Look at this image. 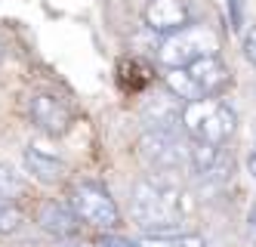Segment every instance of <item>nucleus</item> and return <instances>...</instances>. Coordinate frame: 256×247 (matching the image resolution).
<instances>
[{"label":"nucleus","instance_id":"obj_1","mask_svg":"<svg viewBox=\"0 0 256 247\" xmlns=\"http://www.w3.org/2000/svg\"><path fill=\"white\" fill-rule=\"evenodd\" d=\"M130 216L142 235H179L194 216V198L173 179L148 176L130 188Z\"/></svg>","mask_w":256,"mask_h":247},{"label":"nucleus","instance_id":"obj_8","mask_svg":"<svg viewBox=\"0 0 256 247\" xmlns=\"http://www.w3.org/2000/svg\"><path fill=\"white\" fill-rule=\"evenodd\" d=\"M28 111H31V121L44 133H50V136H62V133H68V127H71L68 108L56 96H46V93H38V96L31 99Z\"/></svg>","mask_w":256,"mask_h":247},{"label":"nucleus","instance_id":"obj_13","mask_svg":"<svg viewBox=\"0 0 256 247\" xmlns=\"http://www.w3.org/2000/svg\"><path fill=\"white\" fill-rule=\"evenodd\" d=\"M139 247H210L194 232H179V235H142L136 241Z\"/></svg>","mask_w":256,"mask_h":247},{"label":"nucleus","instance_id":"obj_14","mask_svg":"<svg viewBox=\"0 0 256 247\" xmlns=\"http://www.w3.org/2000/svg\"><path fill=\"white\" fill-rule=\"evenodd\" d=\"M19 195H22V179L6 164H0V204H12Z\"/></svg>","mask_w":256,"mask_h":247},{"label":"nucleus","instance_id":"obj_11","mask_svg":"<svg viewBox=\"0 0 256 247\" xmlns=\"http://www.w3.org/2000/svg\"><path fill=\"white\" fill-rule=\"evenodd\" d=\"M38 219H40V229H46L50 235H56V238H65V235H74V232H78V219H80V216L74 213L71 201H68V204L50 201V204L40 207Z\"/></svg>","mask_w":256,"mask_h":247},{"label":"nucleus","instance_id":"obj_3","mask_svg":"<svg viewBox=\"0 0 256 247\" xmlns=\"http://www.w3.org/2000/svg\"><path fill=\"white\" fill-rule=\"evenodd\" d=\"M139 158L160 173H188L194 139L179 136L176 130H145L139 142Z\"/></svg>","mask_w":256,"mask_h":247},{"label":"nucleus","instance_id":"obj_16","mask_svg":"<svg viewBox=\"0 0 256 247\" xmlns=\"http://www.w3.org/2000/svg\"><path fill=\"white\" fill-rule=\"evenodd\" d=\"M228 19H232V28L241 31V25H244V0H228Z\"/></svg>","mask_w":256,"mask_h":247},{"label":"nucleus","instance_id":"obj_5","mask_svg":"<svg viewBox=\"0 0 256 247\" xmlns=\"http://www.w3.org/2000/svg\"><path fill=\"white\" fill-rule=\"evenodd\" d=\"M71 207L74 213L80 216V222L93 225V229H118L120 213H118V204L112 201V195L105 192L99 182H78L71 188Z\"/></svg>","mask_w":256,"mask_h":247},{"label":"nucleus","instance_id":"obj_12","mask_svg":"<svg viewBox=\"0 0 256 247\" xmlns=\"http://www.w3.org/2000/svg\"><path fill=\"white\" fill-rule=\"evenodd\" d=\"M164 81H167V90L173 93V96H179L182 102L204 99V96H200V90H198V84H194V78L188 74V68H167Z\"/></svg>","mask_w":256,"mask_h":247},{"label":"nucleus","instance_id":"obj_7","mask_svg":"<svg viewBox=\"0 0 256 247\" xmlns=\"http://www.w3.org/2000/svg\"><path fill=\"white\" fill-rule=\"evenodd\" d=\"M182 111L186 105H179V96H173L170 90L142 99V121L148 130H176L182 124Z\"/></svg>","mask_w":256,"mask_h":247},{"label":"nucleus","instance_id":"obj_15","mask_svg":"<svg viewBox=\"0 0 256 247\" xmlns=\"http://www.w3.org/2000/svg\"><path fill=\"white\" fill-rule=\"evenodd\" d=\"M22 225V213L12 204H0V235H12Z\"/></svg>","mask_w":256,"mask_h":247},{"label":"nucleus","instance_id":"obj_2","mask_svg":"<svg viewBox=\"0 0 256 247\" xmlns=\"http://www.w3.org/2000/svg\"><path fill=\"white\" fill-rule=\"evenodd\" d=\"M182 130L188 133L194 142H207V145H226L234 133H238V115L234 108L216 96L186 102L182 111Z\"/></svg>","mask_w":256,"mask_h":247},{"label":"nucleus","instance_id":"obj_17","mask_svg":"<svg viewBox=\"0 0 256 247\" xmlns=\"http://www.w3.org/2000/svg\"><path fill=\"white\" fill-rule=\"evenodd\" d=\"M244 56L256 65V25L247 28V34H244Z\"/></svg>","mask_w":256,"mask_h":247},{"label":"nucleus","instance_id":"obj_4","mask_svg":"<svg viewBox=\"0 0 256 247\" xmlns=\"http://www.w3.org/2000/svg\"><path fill=\"white\" fill-rule=\"evenodd\" d=\"M160 62L167 68H186L198 59H207V56H219V34L210 25H186L176 34H167L160 41Z\"/></svg>","mask_w":256,"mask_h":247},{"label":"nucleus","instance_id":"obj_6","mask_svg":"<svg viewBox=\"0 0 256 247\" xmlns=\"http://www.w3.org/2000/svg\"><path fill=\"white\" fill-rule=\"evenodd\" d=\"M142 16H145V25L158 34H164V37L192 25V13L182 0H148V7H145Z\"/></svg>","mask_w":256,"mask_h":247},{"label":"nucleus","instance_id":"obj_10","mask_svg":"<svg viewBox=\"0 0 256 247\" xmlns=\"http://www.w3.org/2000/svg\"><path fill=\"white\" fill-rule=\"evenodd\" d=\"M22 161H25V170H28V173L38 179V182H44V185H56V182H62L65 173H68V167H65L62 158L46 155V151H40L38 145H28L25 155H22Z\"/></svg>","mask_w":256,"mask_h":247},{"label":"nucleus","instance_id":"obj_9","mask_svg":"<svg viewBox=\"0 0 256 247\" xmlns=\"http://www.w3.org/2000/svg\"><path fill=\"white\" fill-rule=\"evenodd\" d=\"M188 68V74L194 78V84H198V90H200V96H216L219 90H226L228 87V68H226V62L219 59V56H207V59H198V62H192V65H186Z\"/></svg>","mask_w":256,"mask_h":247}]
</instances>
